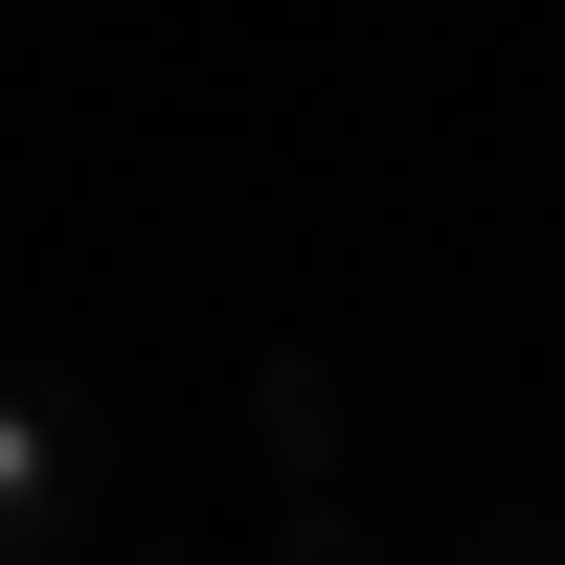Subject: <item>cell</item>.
<instances>
[{
  "instance_id": "1",
  "label": "cell",
  "mask_w": 565,
  "mask_h": 565,
  "mask_svg": "<svg viewBox=\"0 0 565 565\" xmlns=\"http://www.w3.org/2000/svg\"><path fill=\"white\" fill-rule=\"evenodd\" d=\"M90 498H114V407L45 385V362H0V565H68Z\"/></svg>"
},
{
  "instance_id": "2",
  "label": "cell",
  "mask_w": 565,
  "mask_h": 565,
  "mask_svg": "<svg viewBox=\"0 0 565 565\" xmlns=\"http://www.w3.org/2000/svg\"><path fill=\"white\" fill-rule=\"evenodd\" d=\"M271 565H385V543H362V498H295V521H271Z\"/></svg>"
},
{
  "instance_id": "3",
  "label": "cell",
  "mask_w": 565,
  "mask_h": 565,
  "mask_svg": "<svg viewBox=\"0 0 565 565\" xmlns=\"http://www.w3.org/2000/svg\"><path fill=\"white\" fill-rule=\"evenodd\" d=\"M498 565H565V543H498Z\"/></svg>"
}]
</instances>
